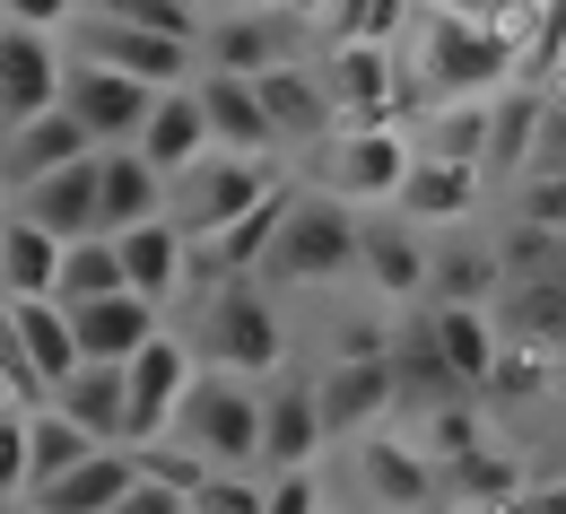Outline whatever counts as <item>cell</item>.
Segmentation results:
<instances>
[{"label":"cell","instance_id":"18","mask_svg":"<svg viewBox=\"0 0 566 514\" xmlns=\"http://www.w3.org/2000/svg\"><path fill=\"white\" fill-rule=\"evenodd\" d=\"M480 201H489L480 166H444V157H419V166H410V183H401V201H392V219L419 227V235H453V227L480 219Z\"/></svg>","mask_w":566,"mask_h":514},{"label":"cell","instance_id":"45","mask_svg":"<svg viewBox=\"0 0 566 514\" xmlns=\"http://www.w3.org/2000/svg\"><path fill=\"white\" fill-rule=\"evenodd\" d=\"M105 514H192V497H184V489H157V480H132Z\"/></svg>","mask_w":566,"mask_h":514},{"label":"cell","instance_id":"43","mask_svg":"<svg viewBox=\"0 0 566 514\" xmlns=\"http://www.w3.org/2000/svg\"><path fill=\"white\" fill-rule=\"evenodd\" d=\"M0 506H27V410H0Z\"/></svg>","mask_w":566,"mask_h":514},{"label":"cell","instance_id":"2","mask_svg":"<svg viewBox=\"0 0 566 514\" xmlns=\"http://www.w3.org/2000/svg\"><path fill=\"white\" fill-rule=\"evenodd\" d=\"M192 358L218 375H244V384H271L287 367V323L262 280H218L201 289V332H192Z\"/></svg>","mask_w":566,"mask_h":514},{"label":"cell","instance_id":"4","mask_svg":"<svg viewBox=\"0 0 566 514\" xmlns=\"http://www.w3.org/2000/svg\"><path fill=\"white\" fill-rule=\"evenodd\" d=\"M357 235H366V219H357L349 201L296 192L262 280H280V289H340V280H357Z\"/></svg>","mask_w":566,"mask_h":514},{"label":"cell","instance_id":"3","mask_svg":"<svg viewBox=\"0 0 566 514\" xmlns=\"http://www.w3.org/2000/svg\"><path fill=\"white\" fill-rule=\"evenodd\" d=\"M166 437L184 444L192 462H210V471H262V384L201 367Z\"/></svg>","mask_w":566,"mask_h":514},{"label":"cell","instance_id":"55","mask_svg":"<svg viewBox=\"0 0 566 514\" xmlns=\"http://www.w3.org/2000/svg\"><path fill=\"white\" fill-rule=\"evenodd\" d=\"M0 514H9V506H0Z\"/></svg>","mask_w":566,"mask_h":514},{"label":"cell","instance_id":"5","mask_svg":"<svg viewBox=\"0 0 566 514\" xmlns=\"http://www.w3.org/2000/svg\"><path fill=\"white\" fill-rule=\"evenodd\" d=\"M410 166H419V140H410L401 123H375V132H332V140H323V175H314V192L349 201L357 219H384V210L401 201Z\"/></svg>","mask_w":566,"mask_h":514},{"label":"cell","instance_id":"47","mask_svg":"<svg viewBox=\"0 0 566 514\" xmlns=\"http://www.w3.org/2000/svg\"><path fill=\"white\" fill-rule=\"evenodd\" d=\"M523 514H566V480H549V489H532V497H523Z\"/></svg>","mask_w":566,"mask_h":514},{"label":"cell","instance_id":"42","mask_svg":"<svg viewBox=\"0 0 566 514\" xmlns=\"http://www.w3.org/2000/svg\"><path fill=\"white\" fill-rule=\"evenodd\" d=\"M87 0H0V27L9 35H71V18Z\"/></svg>","mask_w":566,"mask_h":514},{"label":"cell","instance_id":"14","mask_svg":"<svg viewBox=\"0 0 566 514\" xmlns=\"http://www.w3.org/2000/svg\"><path fill=\"white\" fill-rule=\"evenodd\" d=\"M357 280H366V296H375L384 314L427 305V235H419V227H401L392 210L366 219V235H357Z\"/></svg>","mask_w":566,"mask_h":514},{"label":"cell","instance_id":"36","mask_svg":"<svg viewBox=\"0 0 566 514\" xmlns=\"http://www.w3.org/2000/svg\"><path fill=\"white\" fill-rule=\"evenodd\" d=\"M123 289V262H114V235H78L62 244V271H53V305H87V296Z\"/></svg>","mask_w":566,"mask_h":514},{"label":"cell","instance_id":"38","mask_svg":"<svg viewBox=\"0 0 566 514\" xmlns=\"http://www.w3.org/2000/svg\"><path fill=\"white\" fill-rule=\"evenodd\" d=\"M427 9H444L462 27H489V35H514V44H532V27H541L532 0H427Z\"/></svg>","mask_w":566,"mask_h":514},{"label":"cell","instance_id":"54","mask_svg":"<svg viewBox=\"0 0 566 514\" xmlns=\"http://www.w3.org/2000/svg\"><path fill=\"white\" fill-rule=\"evenodd\" d=\"M0 35H9V27H0Z\"/></svg>","mask_w":566,"mask_h":514},{"label":"cell","instance_id":"10","mask_svg":"<svg viewBox=\"0 0 566 514\" xmlns=\"http://www.w3.org/2000/svg\"><path fill=\"white\" fill-rule=\"evenodd\" d=\"M192 375H201L192 340L166 323L140 358L123 367V444H157V437H166V428H175V410H184V392H192Z\"/></svg>","mask_w":566,"mask_h":514},{"label":"cell","instance_id":"7","mask_svg":"<svg viewBox=\"0 0 566 514\" xmlns=\"http://www.w3.org/2000/svg\"><path fill=\"white\" fill-rule=\"evenodd\" d=\"M71 62H96V71H123L140 78V87H192L201 78V53L192 44H175V35H148V27H123V18H105V9H78L71 18V44H62Z\"/></svg>","mask_w":566,"mask_h":514},{"label":"cell","instance_id":"37","mask_svg":"<svg viewBox=\"0 0 566 514\" xmlns=\"http://www.w3.org/2000/svg\"><path fill=\"white\" fill-rule=\"evenodd\" d=\"M549 384H558V358H549V349L496 340V367H489V384H480V401H549Z\"/></svg>","mask_w":566,"mask_h":514},{"label":"cell","instance_id":"12","mask_svg":"<svg viewBox=\"0 0 566 514\" xmlns=\"http://www.w3.org/2000/svg\"><path fill=\"white\" fill-rule=\"evenodd\" d=\"M201 71H227V78H262L280 62H305V27L287 9H244V18H201Z\"/></svg>","mask_w":566,"mask_h":514},{"label":"cell","instance_id":"33","mask_svg":"<svg viewBox=\"0 0 566 514\" xmlns=\"http://www.w3.org/2000/svg\"><path fill=\"white\" fill-rule=\"evenodd\" d=\"M410 140H419V157H444V166H480V148H489V96H462V105H427L419 123H410Z\"/></svg>","mask_w":566,"mask_h":514},{"label":"cell","instance_id":"53","mask_svg":"<svg viewBox=\"0 0 566 514\" xmlns=\"http://www.w3.org/2000/svg\"><path fill=\"white\" fill-rule=\"evenodd\" d=\"M532 9H549V0H532Z\"/></svg>","mask_w":566,"mask_h":514},{"label":"cell","instance_id":"1","mask_svg":"<svg viewBox=\"0 0 566 514\" xmlns=\"http://www.w3.org/2000/svg\"><path fill=\"white\" fill-rule=\"evenodd\" d=\"M392 53H401V71L419 78L427 105L496 96V87H514V78H523V44H514V35L462 27V18H444V9H419V18H410V35H401Z\"/></svg>","mask_w":566,"mask_h":514},{"label":"cell","instance_id":"52","mask_svg":"<svg viewBox=\"0 0 566 514\" xmlns=\"http://www.w3.org/2000/svg\"><path fill=\"white\" fill-rule=\"evenodd\" d=\"M9 514H35V506H9Z\"/></svg>","mask_w":566,"mask_h":514},{"label":"cell","instance_id":"23","mask_svg":"<svg viewBox=\"0 0 566 514\" xmlns=\"http://www.w3.org/2000/svg\"><path fill=\"white\" fill-rule=\"evenodd\" d=\"M253 96H262V114H271V140H287V148L332 140V96H323V71H314V62L262 71V78H253Z\"/></svg>","mask_w":566,"mask_h":514},{"label":"cell","instance_id":"19","mask_svg":"<svg viewBox=\"0 0 566 514\" xmlns=\"http://www.w3.org/2000/svg\"><path fill=\"white\" fill-rule=\"evenodd\" d=\"M62 71H71V62H62L53 35H0V132L53 114V105H62Z\"/></svg>","mask_w":566,"mask_h":514},{"label":"cell","instance_id":"50","mask_svg":"<svg viewBox=\"0 0 566 514\" xmlns=\"http://www.w3.org/2000/svg\"><path fill=\"white\" fill-rule=\"evenodd\" d=\"M0 410H18V401H9V375H0Z\"/></svg>","mask_w":566,"mask_h":514},{"label":"cell","instance_id":"21","mask_svg":"<svg viewBox=\"0 0 566 514\" xmlns=\"http://www.w3.org/2000/svg\"><path fill=\"white\" fill-rule=\"evenodd\" d=\"M148 219H166V175L140 148H96V235H132Z\"/></svg>","mask_w":566,"mask_h":514},{"label":"cell","instance_id":"29","mask_svg":"<svg viewBox=\"0 0 566 514\" xmlns=\"http://www.w3.org/2000/svg\"><path fill=\"white\" fill-rule=\"evenodd\" d=\"M140 157L175 183L184 166H201L210 157V123H201V96L192 87H166L157 105H148V123H140Z\"/></svg>","mask_w":566,"mask_h":514},{"label":"cell","instance_id":"20","mask_svg":"<svg viewBox=\"0 0 566 514\" xmlns=\"http://www.w3.org/2000/svg\"><path fill=\"white\" fill-rule=\"evenodd\" d=\"M114 262H123V289L132 296H148L157 314L184 296V280H192V235L175 219H148V227H132V235H114Z\"/></svg>","mask_w":566,"mask_h":514},{"label":"cell","instance_id":"8","mask_svg":"<svg viewBox=\"0 0 566 514\" xmlns=\"http://www.w3.org/2000/svg\"><path fill=\"white\" fill-rule=\"evenodd\" d=\"M349 497L366 514H427L436 506V489H444V471L427 462V444L392 437V428H366V437H349Z\"/></svg>","mask_w":566,"mask_h":514},{"label":"cell","instance_id":"22","mask_svg":"<svg viewBox=\"0 0 566 514\" xmlns=\"http://www.w3.org/2000/svg\"><path fill=\"white\" fill-rule=\"evenodd\" d=\"M541 114H549V96H541L532 78H514V87H496V96H489V148H480V183H523V175H532Z\"/></svg>","mask_w":566,"mask_h":514},{"label":"cell","instance_id":"26","mask_svg":"<svg viewBox=\"0 0 566 514\" xmlns=\"http://www.w3.org/2000/svg\"><path fill=\"white\" fill-rule=\"evenodd\" d=\"M18 219L44 227L53 244L96 235V157H78V166H62V175H35V183L18 192Z\"/></svg>","mask_w":566,"mask_h":514},{"label":"cell","instance_id":"39","mask_svg":"<svg viewBox=\"0 0 566 514\" xmlns=\"http://www.w3.org/2000/svg\"><path fill=\"white\" fill-rule=\"evenodd\" d=\"M514 219L541 227V235H566V183L558 175H523L514 183Z\"/></svg>","mask_w":566,"mask_h":514},{"label":"cell","instance_id":"46","mask_svg":"<svg viewBox=\"0 0 566 514\" xmlns=\"http://www.w3.org/2000/svg\"><path fill=\"white\" fill-rule=\"evenodd\" d=\"M541 44H523V71H549V62H566V0H549L541 9V27H532Z\"/></svg>","mask_w":566,"mask_h":514},{"label":"cell","instance_id":"17","mask_svg":"<svg viewBox=\"0 0 566 514\" xmlns=\"http://www.w3.org/2000/svg\"><path fill=\"white\" fill-rule=\"evenodd\" d=\"M323 401L314 375H271L262 384V471H314L323 462Z\"/></svg>","mask_w":566,"mask_h":514},{"label":"cell","instance_id":"25","mask_svg":"<svg viewBox=\"0 0 566 514\" xmlns=\"http://www.w3.org/2000/svg\"><path fill=\"white\" fill-rule=\"evenodd\" d=\"M489 323H496V340L558 358L566 349V271H549V280H505L496 305H489Z\"/></svg>","mask_w":566,"mask_h":514},{"label":"cell","instance_id":"40","mask_svg":"<svg viewBox=\"0 0 566 514\" xmlns=\"http://www.w3.org/2000/svg\"><path fill=\"white\" fill-rule=\"evenodd\" d=\"M262 514H323V462L314 471H262Z\"/></svg>","mask_w":566,"mask_h":514},{"label":"cell","instance_id":"6","mask_svg":"<svg viewBox=\"0 0 566 514\" xmlns=\"http://www.w3.org/2000/svg\"><path fill=\"white\" fill-rule=\"evenodd\" d=\"M262 192H280V157H227V148H210L201 166H184V175L166 183V219L201 244L218 227H235Z\"/></svg>","mask_w":566,"mask_h":514},{"label":"cell","instance_id":"11","mask_svg":"<svg viewBox=\"0 0 566 514\" xmlns=\"http://www.w3.org/2000/svg\"><path fill=\"white\" fill-rule=\"evenodd\" d=\"M62 62H71V53H62ZM148 105H157V87H140V78H123V71H96V62H71V71H62V114H71L96 148H140Z\"/></svg>","mask_w":566,"mask_h":514},{"label":"cell","instance_id":"27","mask_svg":"<svg viewBox=\"0 0 566 514\" xmlns=\"http://www.w3.org/2000/svg\"><path fill=\"white\" fill-rule=\"evenodd\" d=\"M78 157H96V140L78 132L71 114L53 105V114H35V123H18V132H0V175L27 192L35 175H62V166H78Z\"/></svg>","mask_w":566,"mask_h":514},{"label":"cell","instance_id":"9","mask_svg":"<svg viewBox=\"0 0 566 514\" xmlns=\"http://www.w3.org/2000/svg\"><path fill=\"white\" fill-rule=\"evenodd\" d=\"M323 96H332V132H375L401 123V53L392 44H323Z\"/></svg>","mask_w":566,"mask_h":514},{"label":"cell","instance_id":"30","mask_svg":"<svg viewBox=\"0 0 566 514\" xmlns=\"http://www.w3.org/2000/svg\"><path fill=\"white\" fill-rule=\"evenodd\" d=\"M505 271H496V244H471L453 227V244H427V305H496Z\"/></svg>","mask_w":566,"mask_h":514},{"label":"cell","instance_id":"48","mask_svg":"<svg viewBox=\"0 0 566 514\" xmlns=\"http://www.w3.org/2000/svg\"><path fill=\"white\" fill-rule=\"evenodd\" d=\"M244 9H287V0H201V18H244Z\"/></svg>","mask_w":566,"mask_h":514},{"label":"cell","instance_id":"13","mask_svg":"<svg viewBox=\"0 0 566 514\" xmlns=\"http://www.w3.org/2000/svg\"><path fill=\"white\" fill-rule=\"evenodd\" d=\"M314 401H323V437L349 444L401 410V375H392V358H332L314 375Z\"/></svg>","mask_w":566,"mask_h":514},{"label":"cell","instance_id":"16","mask_svg":"<svg viewBox=\"0 0 566 514\" xmlns=\"http://www.w3.org/2000/svg\"><path fill=\"white\" fill-rule=\"evenodd\" d=\"M0 332H9V349H18V375H27V392L44 401L62 375L78 367V340H71V314L53 305V296H0Z\"/></svg>","mask_w":566,"mask_h":514},{"label":"cell","instance_id":"15","mask_svg":"<svg viewBox=\"0 0 566 514\" xmlns=\"http://www.w3.org/2000/svg\"><path fill=\"white\" fill-rule=\"evenodd\" d=\"M71 314V340H78V367H132L148 340L166 332V314L148 296L114 289V296H87V305H62Z\"/></svg>","mask_w":566,"mask_h":514},{"label":"cell","instance_id":"28","mask_svg":"<svg viewBox=\"0 0 566 514\" xmlns=\"http://www.w3.org/2000/svg\"><path fill=\"white\" fill-rule=\"evenodd\" d=\"M427 340H436L444 375L480 401V384H489V367H496V323H489V305H427Z\"/></svg>","mask_w":566,"mask_h":514},{"label":"cell","instance_id":"31","mask_svg":"<svg viewBox=\"0 0 566 514\" xmlns=\"http://www.w3.org/2000/svg\"><path fill=\"white\" fill-rule=\"evenodd\" d=\"M132 480H140V471H132V453H123V444H96L78 471H62L53 489H35L27 506H35V514H105Z\"/></svg>","mask_w":566,"mask_h":514},{"label":"cell","instance_id":"35","mask_svg":"<svg viewBox=\"0 0 566 514\" xmlns=\"http://www.w3.org/2000/svg\"><path fill=\"white\" fill-rule=\"evenodd\" d=\"M87 453H96V437H78L53 401H35V410H27V497H35V489H53L62 471H78Z\"/></svg>","mask_w":566,"mask_h":514},{"label":"cell","instance_id":"51","mask_svg":"<svg viewBox=\"0 0 566 514\" xmlns=\"http://www.w3.org/2000/svg\"><path fill=\"white\" fill-rule=\"evenodd\" d=\"M175 9H201V0H175Z\"/></svg>","mask_w":566,"mask_h":514},{"label":"cell","instance_id":"41","mask_svg":"<svg viewBox=\"0 0 566 514\" xmlns=\"http://www.w3.org/2000/svg\"><path fill=\"white\" fill-rule=\"evenodd\" d=\"M192 514H262V480L253 471H210L192 489Z\"/></svg>","mask_w":566,"mask_h":514},{"label":"cell","instance_id":"44","mask_svg":"<svg viewBox=\"0 0 566 514\" xmlns=\"http://www.w3.org/2000/svg\"><path fill=\"white\" fill-rule=\"evenodd\" d=\"M532 175H558V183H566V96H549V114H541V148H532Z\"/></svg>","mask_w":566,"mask_h":514},{"label":"cell","instance_id":"32","mask_svg":"<svg viewBox=\"0 0 566 514\" xmlns=\"http://www.w3.org/2000/svg\"><path fill=\"white\" fill-rule=\"evenodd\" d=\"M62 419H71L78 437L96 444H123V367H71L53 392H44Z\"/></svg>","mask_w":566,"mask_h":514},{"label":"cell","instance_id":"24","mask_svg":"<svg viewBox=\"0 0 566 514\" xmlns=\"http://www.w3.org/2000/svg\"><path fill=\"white\" fill-rule=\"evenodd\" d=\"M192 96H201L210 148H227V157H280V140H271V114H262V96H253V78L201 71V78H192Z\"/></svg>","mask_w":566,"mask_h":514},{"label":"cell","instance_id":"49","mask_svg":"<svg viewBox=\"0 0 566 514\" xmlns=\"http://www.w3.org/2000/svg\"><path fill=\"white\" fill-rule=\"evenodd\" d=\"M287 18H296V27H305V35H314V27H323V18H332V0H287Z\"/></svg>","mask_w":566,"mask_h":514},{"label":"cell","instance_id":"34","mask_svg":"<svg viewBox=\"0 0 566 514\" xmlns=\"http://www.w3.org/2000/svg\"><path fill=\"white\" fill-rule=\"evenodd\" d=\"M53 271H62V244L9 210L0 219V296H53Z\"/></svg>","mask_w":566,"mask_h":514}]
</instances>
